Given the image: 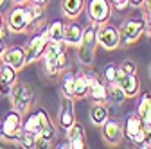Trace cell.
Here are the masks:
<instances>
[{
    "instance_id": "1",
    "label": "cell",
    "mask_w": 151,
    "mask_h": 149,
    "mask_svg": "<svg viewBox=\"0 0 151 149\" xmlns=\"http://www.w3.org/2000/svg\"><path fill=\"white\" fill-rule=\"evenodd\" d=\"M96 52H97V25H86L81 43L78 45V58L83 67H92L93 59H96Z\"/></svg>"
},
{
    "instance_id": "2",
    "label": "cell",
    "mask_w": 151,
    "mask_h": 149,
    "mask_svg": "<svg viewBox=\"0 0 151 149\" xmlns=\"http://www.w3.org/2000/svg\"><path fill=\"white\" fill-rule=\"evenodd\" d=\"M9 97H11L13 110H16L20 115H27L29 111H31L32 99H34V92H32V86L29 83H24V81L13 83Z\"/></svg>"
},
{
    "instance_id": "3",
    "label": "cell",
    "mask_w": 151,
    "mask_h": 149,
    "mask_svg": "<svg viewBox=\"0 0 151 149\" xmlns=\"http://www.w3.org/2000/svg\"><path fill=\"white\" fill-rule=\"evenodd\" d=\"M6 25L11 32H27L32 27V16L31 9L25 4H14L7 13Z\"/></svg>"
},
{
    "instance_id": "4",
    "label": "cell",
    "mask_w": 151,
    "mask_h": 149,
    "mask_svg": "<svg viewBox=\"0 0 151 149\" xmlns=\"http://www.w3.org/2000/svg\"><path fill=\"white\" fill-rule=\"evenodd\" d=\"M121 43H122V38H121L119 27H115L110 22L97 25V45H101L106 50H115L121 47Z\"/></svg>"
},
{
    "instance_id": "5",
    "label": "cell",
    "mask_w": 151,
    "mask_h": 149,
    "mask_svg": "<svg viewBox=\"0 0 151 149\" xmlns=\"http://www.w3.org/2000/svg\"><path fill=\"white\" fill-rule=\"evenodd\" d=\"M24 115H20L16 110H11L6 113L4 120L0 122V131H2V140L6 142H16L18 135L22 131V124H24Z\"/></svg>"
},
{
    "instance_id": "6",
    "label": "cell",
    "mask_w": 151,
    "mask_h": 149,
    "mask_svg": "<svg viewBox=\"0 0 151 149\" xmlns=\"http://www.w3.org/2000/svg\"><path fill=\"white\" fill-rule=\"evenodd\" d=\"M144 29H146V18H128V20H124L119 27L124 45L135 43L144 34Z\"/></svg>"
},
{
    "instance_id": "7",
    "label": "cell",
    "mask_w": 151,
    "mask_h": 149,
    "mask_svg": "<svg viewBox=\"0 0 151 149\" xmlns=\"http://www.w3.org/2000/svg\"><path fill=\"white\" fill-rule=\"evenodd\" d=\"M47 43H49V40H47V36H45L43 31L38 32V34H34L32 38L22 47L24 49V54H25V65L42 59V56L45 54V49H47Z\"/></svg>"
},
{
    "instance_id": "8",
    "label": "cell",
    "mask_w": 151,
    "mask_h": 149,
    "mask_svg": "<svg viewBox=\"0 0 151 149\" xmlns=\"http://www.w3.org/2000/svg\"><path fill=\"white\" fill-rule=\"evenodd\" d=\"M86 13H88V18H90V24L101 25L104 22H110L111 4H110V0H88Z\"/></svg>"
},
{
    "instance_id": "9",
    "label": "cell",
    "mask_w": 151,
    "mask_h": 149,
    "mask_svg": "<svg viewBox=\"0 0 151 149\" xmlns=\"http://www.w3.org/2000/svg\"><path fill=\"white\" fill-rule=\"evenodd\" d=\"M49 124H52V120H50V117L47 113V110L38 108V110L29 111V113H27V117H25V120L22 124V129H24V131H29V133H34L36 135V133H40L42 129L45 126H49Z\"/></svg>"
},
{
    "instance_id": "10",
    "label": "cell",
    "mask_w": 151,
    "mask_h": 149,
    "mask_svg": "<svg viewBox=\"0 0 151 149\" xmlns=\"http://www.w3.org/2000/svg\"><path fill=\"white\" fill-rule=\"evenodd\" d=\"M122 133H124L131 142H133L135 145H142V142H144V124H142V120L139 119L137 111H135V113H129V115L126 117Z\"/></svg>"
},
{
    "instance_id": "11",
    "label": "cell",
    "mask_w": 151,
    "mask_h": 149,
    "mask_svg": "<svg viewBox=\"0 0 151 149\" xmlns=\"http://www.w3.org/2000/svg\"><path fill=\"white\" fill-rule=\"evenodd\" d=\"M101 135H103V138H104L106 144H110V145H119L121 140H122V137H124V133H122V124L117 119H110L108 117L104 120V124L101 126Z\"/></svg>"
},
{
    "instance_id": "12",
    "label": "cell",
    "mask_w": 151,
    "mask_h": 149,
    "mask_svg": "<svg viewBox=\"0 0 151 149\" xmlns=\"http://www.w3.org/2000/svg\"><path fill=\"white\" fill-rule=\"evenodd\" d=\"M115 83L122 88V92L126 94V97H137L139 90H140V81L137 77V74H126L117 67V76H115Z\"/></svg>"
},
{
    "instance_id": "13",
    "label": "cell",
    "mask_w": 151,
    "mask_h": 149,
    "mask_svg": "<svg viewBox=\"0 0 151 149\" xmlns=\"http://www.w3.org/2000/svg\"><path fill=\"white\" fill-rule=\"evenodd\" d=\"M88 81V95L93 102H106V83H103L93 72H85Z\"/></svg>"
},
{
    "instance_id": "14",
    "label": "cell",
    "mask_w": 151,
    "mask_h": 149,
    "mask_svg": "<svg viewBox=\"0 0 151 149\" xmlns=\"http://www.w3.org/2000/svg\"><path fill=\"white\" fill-rule=\"evenodd\" d=\"M65 133H67V142H68L70 149H83V147H86V142H85L86 131H85V126L81 122L76 120Z\"/></svg>"
},
{
    "instance_id": "15",
    "label": "cell",
    "mask_w": 151,
    "mask_h": 149,
    "mask_svg": "<svg viewBox=\"0 0 151 149\" xmlns=\"http://www.w3.org/2000/svg\"><path fill=\"white\" fill-rule=\"evenodd\" d=\"M83 32H85V27L72 20L70 24H65V31H63V45H68V47H78L81 43V38H83Z\"/></svg>"
},
{
    "instance_id": "16",
    "label": "cell",
    "mask_w": 151,
    "mask_h": 149,
    "mask_svg": "<svg viewBox=\"0 0 151 149\" xmlns=\"http://www.w3.org/2000/svg\"><path fill=\"white\" fill-rule=\"evenodd\" d=\"M0 59H2L4 65H9L16 70H22L25 67V54L22 47H7Z\"/></svg>"
},
{
    "instance_id": "17",
    "label": "cell",
    "mask_w": 151,
    "mask_h": 149,
    "mask_svg": "<svg viewBox=\"0 0 151 149\" xmlns=\"http://www.w3.org/2000/svg\"><path fill=\"white\" fill-rule=\"evenodd\" d=\"M76 122V111H74V102L72 99L68 97H63V102H61V108H60V115H58V124L63 131Z\"/></svg>"
},
{
    "instance_id": "18",
    "label": "cell",
    "mask_w": 151,
    "mask_h": 149,
    "mask_svg": "<svg viewBox=\"0 0 151 149\" xmlns=\"http://www.w3.org/2000/svg\"><path fill=\"white\" fill-rule=\"evenodd\" d=\"M108 117H110V110H108L106 102H93V106L90 108V122L93 126L101 128Z\"/></svg>"
},
{
    "instance_id": "19",
    "label": "cell",
    "mask_w": 151,
    "mask_h": 149,
    "mask_svg": "<svg viewBox=\"0 0 151 149\" xmlns=\"http://www.w3.org/2000/svg\"><path fill=\"white\" fill-rule=\"evenodd\" d=\"M137 115L142 120L144 126H151V94H142L139 106H137Z\"/></svg>"
},
{
    "instance_id": "20",
    "label": "cell",
    "mask_w": 151,
    "mask_h": 149,
    "mask_svg": "<svg viewBox=\"0 0 151 149\" xmlns=\"http://www.w3.org/2000/svg\"><path fill=\"white\" fill-rule=\"evenodd\" d=\"M85 9V0H61V11L67 18L76 20Z\"/></svg>"
},
{
    "instance_id": "21",
    "label": "cell",
    "mask_w": 151,
    "mask_h": 149,
    "mask_svg": "<svg viewBox=\"0 0 151 149\" xmlns=\"http://www.w3.org/2000/svg\"><path fill=\"white\" fill-rule=\"evenodd\" d=\"M63 31H65V22L63 20H54L45 27V36L49 42H61L63 43Z\"/></svg>"
},
{
    "instance_id": "22",
    "label": "cell",
    "mask_w": 151,
    "mask_h": 149,
    "mask_svg": "<svg viewBox=\"0 0 151 149\" xmlns=\"http://www.w3.org/2000/svg\"><path fill=\"white\" fill-rule=\"evenodd\" d=\"M124 99H128V97H126V94L122 92V88H121L117 83L106 85V102L117 106V104H122Z\"/></svg>"
},
{
    "instance_id": "23",
    "label": "cell",
    "mask_w": 151,
    "mask_h": 149,
    "mask_svg": "<svg viewBox=\"0 0 151 149\" xmlns=\"http://www.w3.org/2000/svg\"><path fill=\"white\" fill-rule=\"evenodd\" d=\"M74 85H76V74L65 68L61 72V94H63V97L74 99Z\"/></svg>"
},
{
    "instance_id": "24",
    "label": "cell",
    "mask_w": 151,
    "mask_h": 149,
    "mask_svg": "<svg viewBox=\"0 0 151 149\" xmlns=\"http://www.w3.org/2000/svg\"><path fill=\"white\" fill-rule=\"evenodd\" d=\"M88 95V81L85 74H76V85H74V99H85Z\"/></svg>"
},
{
    "instance_id": "25",
    "label": "cell",
    "mask_w": 151,
    "mask_h": 149,
    "mask_svg": "<svg viewBox=\"0 0 151 149\" xmlns=\"http://www.w3.org/2000/svg\"><path fill=\"white\" fill-rule=\"evenodd\" d=\"M42 67H43V72H45V76L54 79V77H58L60 76V70L58 67H56V61H54V56H49V54H43L42 56Z\"/></svg>"
},
{
    "instance_id": "26",
    "label": "cell",
    "mask_w": 151,
    "mask_h": 149,
    "mask_svg": "<svg viewBox=\"0 0 151 149\" xmlns=\"http://www.w3.org/2000/svg\"><path fill=\"white\" fill-rule=\"evenodd\" d=\"M16 76H18V70L9 67V65H4L2 67V77H0V81H4V83H16Z\"/></svg>"
},
{
    "instance_id": "27",
    "label": "cell",
    "mask_w": 151,
    "mask_h": 149,
    "mask_svg": "<svg viewBox=\"0 0 151 149\" xmlns=\"http://www.w3.org/2000/svg\"><path fill=\"white\" fill-rule=\"evenodd\" d=\"M115 76H117V65L115 63H106L104 70H103V79L106 81V85L115 83Z\"/></svg>"
},
{
    "instance_id": "28",
    "label": "cell",
    "mask_w": 151,
    "mask_h": 149,
    "mask_svg": "<svg viewBox=\"0 0 151 149\" xmlns=\"http://www.w3.org/2000/svg\"><path fill=\"white\" fill-rule=\"evenodd\" d=\"M29 9H31V16H32V27L38 24V22H42L43 20V6H36V4H29ZM31 27V29H32Z\"/></svg>"
},
{
    "instance_id": "29",
    "label": "cell",
    "mask_w": 151,
    "mask_h": 149,
    "mask_svg": "<svg viewBox=\"0 0 151 149\" xmlns=\"http://www.w3.org/2000/svg\"><path fill=\"white\" fill-rule=\"evenodd\" d=\"M54 61H56V67H58V70H60V72H63V70L68 67V56H67V50H65V49H61L58 54L54 56Z\"/></svg>"
},
{
    "instance_id": "30",
    "label": "cell",
    "mask_w": 151,
    "mask_h": 149,
    "mask_svg": "<svg viewBox=\"0 0 151 149\" xmlns=\"http://www.w3.org/2000/svg\"><path fill=\"white\" fill-rule=\"evenodd\" d=\"M122 72H126V74H137V65L131 61V59H124L121 65H117Z\"/></svg>"
},
{
    "instance_id": "31",
    "label": "cell",
    "mask_w": 151,
    "mask_h": 149,
    "mask_svg": "<svg viewBox=\"0 0 151 149\" xmlns=\"http://www.w3.org/2000/svg\"><path fill=\"white\" fill-rule=\"evenodd\" d=\"M110 4H111V9H117V11H121V13L129 7L128 0H110Z\"/></svg>"
},
{
    "instance_id": "32",
    "label": "cell",
    "mask_w": 151,
    "mask_h": 149,
    "mask_svg": "<svg viewBox=\"0 0 151 149\" xmlns=\"http://www.w3.org/2000/svg\"><path fill=\"white\" fill-rule=\"evenodd\" d=\"M140 147H151V126H144V142Z\"/></svg>"
},
{
    "instance_id": "33",
    "label": "cell",
    "mask_w": 151,
    "mask_h": 149,
    "mask_svg": "<svg viewBox=\"0 0 151 149\" xmlns=\"http://www.w3.org/2000/svg\"><path fill=\"white\" fill-rule=\"evenodd\" d=\"M7 32H9V29H7V25H6V20H4V14L0 13V36L6 40L7 38Z\"/></svg>"
},
{
    "instance_id": "34",
    "label": "cell",
    "mask_w": 151,
    "mask_h": 149,
    "mask_svg": "<svg viewBox=\"0 0 151 149\" xmlns=\"http://www.w3.org/2000/svg\"><path fill=\"white\" fill-rule=\"evenodd\" d=\"M11 86H13V85L0 81V95H9V94H11Z\"/></svg>"
},
{
    "instance_id": "35",
    "label": "cell",
    "mask_w": 151,
    "mask_h": 149,
    "mask_svg": "<svg viewBox=\"0 0 151 149\" xmlns=\"http://www.w3.org/2000/svg\"><path fill=\"white\" fill-rule=\"evenodd\" d=\"M144 32L147 34V40L151 42V13L146 14V29H144Z\"/></svg>"
},
{
    "instance_id": "36",
    "label": "cell",
    "mask_w": 151,
    "mask_h": 149,
    "mask_svg": "<svg viewBox=\"0 0 151 149\" xmlns=\"http://www.w3.org/2000/svg\"><path fill=\"white\" fill-rule=\"evenodd\" d=\"M142 9H144V13L147 14V13H151V0H142V6H140Z\"/></svg>"
},
{
    "instance_id": "37",
    "label": "cell",
    "mask_w": 151,
    "mask_h": 149,
    "mask_svg": "<svg viewBox=\"0 0 151 149\" xmlns=\"http://www.w3.org/2000/svg\"><path fill=\"white\" fill-rule=\"evenodd\" d=\"M7 49V45H6V40L0 36V58H2V54H4V50Z\"/></svg>"
},
{
    "instance_id": "38",
    "label": "cell",
    "mask_w": 151,
    "mask_h": 149,
    "mask_svg": "<svg viewBox=\"0 0 151 149\" xmlns=\"http://www.w3.org/2000/svg\"><path fill=\"white\" fill-rule=\"evenodd\" d=\"M129 7H140L142 6V0H128Z\"/></svg>"
},
{
    "instance_id": "39",
    "label": "cell",
    "mask_w": 151,
    "mask_h": 149,
    "mask_svg": "<svg viewBox=\"0 0 151 149\" xmlns=\"http://www.w3.org/2000/svg\"><path fill=\"white\" fill-rule=\"evenodd\" d=\"M31 4H36V6H43L45 7V4H47V0H29Z\"/></svg>"
},
{
    "instance_id": "40",
    "label": "cell",
    "mask_w": 151,
    "mask_h": 149,
    "mask_svg": "<svg viewBox=\"0 0 151 149\" xmlns=\"http://www.w3.org/2000/svg\"><path fill=\"white\" fill-rule=\"evenodd\" d=\"M13 4H25V2H29V0H11Z\"/></svg>"
},
{
    "instance_id": "41",
    "label": "cell",
    "mask_w": 151,
    "mask_h": 149,
    "mask_svg": "<svg viewBox=\"0 0 151 149\" xmlns=\"http://www.w3.org/2000/svg\"><path fill=\"white\" fill-rule=\"evenodd\" d=\"M2 67H4V63H2V59H0V77H2Z\"/></svg>"
},
{
    "instance_id": "42",
    "label": "cell",
    "mask_w": 151,
    "mask_h": 149,
    "mask_svg": "<svg viewBox=\"0 0 151 149\" xmlns=\"http://www.w3.org/2000/svg\"><path fill=\"white\" fill-rule=\"evenodd\" d=\"M4 2H6V0H0V7H2V6H4Z\"/></svg>"
},
{
    "instance_id": "43",
    "label": "cell",
    "mask_w": 151,
    "mask_h": 149,
    "mask_svg": "<svg viewBox=\"0 0 151 149\" xmlns=\"http://www.w3.org/2000/svg\"><path fill=\"white\" fill-rule=\"evenodd\" d=\"M149 77H151V63H149Z\"/></svg>"
}]
</instances>
